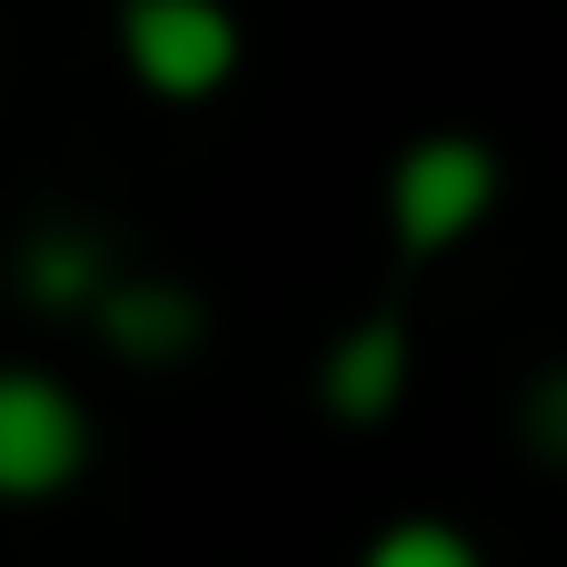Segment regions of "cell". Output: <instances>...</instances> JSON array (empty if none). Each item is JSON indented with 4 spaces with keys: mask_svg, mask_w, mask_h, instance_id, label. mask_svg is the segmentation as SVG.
<instances>
[{
    "mask_svg": "<svg viewBox=\"0 0 567 567\" xmlns=\"http://www.w3.org/2000/svg\"><path fill=\"white\" fill-rule=\"evenodd\" d=\"M498 189H508V169H498V150L478 130L409 140L389 159V239H399V259H449L458 239H478Z\"/></svg>",
    "mask_w": 567,
    "mask_h": 567,
    "instance_id": "6da1fadb",
    "label": "cell"
},
{
    "mask_svg": "<svg viewBox=\"0 0 567 567\" xmlns=\"http://www.w3.org/2000/svg\"><path fill=\"white\" fill-rule=\"evenodd\" d=\"M409 369H419L409 319H399V309H369L359 329L329 339V359H319V409H329L339 429H389L399 399H409Z\"/></svg>",
    "mask_w": 567,
    "mask_h": 567,
    "instance_id": "5b68a950",
    "label": "cell"
},
{
    "mask_svg": "<svg viewBox=\"0 0 567 567\" xmlns=\"http://www.w3.org/2000/svg\"><path fill=\"white\" fill-rule=\"evenodd\" d=\"M110 269H120L110 259V229H90V219H30L20 249H10V289L30 309H50V319H80Z\"/></svg>",
    "mask_w": 567,
    "mask_h": 567,
    "instance_id": "8992f818",
    "label": "cell"
},
{
    "mask_svg": "<svg viewBox=\"0 0 567 567\" xmlns=\"http://www.w3.org/2000/svg\"><path fill=\"white\" fill-rule=\"evenodd\" d=\"M359 567H488V558H478V538L449 528V518H389Z\"/></svg>",
    "mask_w": 567,
    "mask_h": 567,
    "instance_id": "52a82bcc",
    "label": "cell"
},
{
    "mask_svg": "<svg viewBox=\"0 0 567 567\" xmlns=\"http://www.w3.org/2000/svg\"><path fill=\"white\" fill-rule=\"evenodd\" d=\"M518 449L567 478V359H548V369L528 379V399H518Z\"/></svg>",
    "mask_w": 567,
    "mask_h": 567,
    "instance_id": "ba28073f",
    "label": "cell"
},
{
    "mask_svg": "<svg viewBox=\"0 0 567 567\" xmlns=\"http://www.w3.org/2000/svg\"><path fill=\"white\" fill-rule=\"evenodd\" d=\"M239 10L229 0H120V70L150 100H219L239 80Z\"/></svg>",
    "mask_w": 567,
    "mask_h": 567,
    "instance_id": "3957f363",
    "label": "cell"
},
{
    "mask_svg": "<svg viewBox=\"0 0 567 567\" xmlns=\"http://www.w3.org/2000/svg\"><path fill=\"white\" fill-rule=\"evenodd\" d=\"M90 468V409L70 379L0 359V508H50Z\"/></svg>",
    "mask_w": 567,
    "mask_h": 567,
    "instance_id": "7a4b0ae2",
    "label": "cell"
},
{
    "mask_svg": "<svg viewBox=\"0 0 567 567\" xmlns=\"http://www.w3.org/2000/svg\"><path fill=\"white\" fill-rule=\"evenodd\" d=\"M80 319L100 329V349L120 369H179L209 349V299L189 279H159V269H110Z\"/></svg>",
    "mask_w": 567,
    "mask_h": 567,
    "instance_id": "277c9868",
    "label": "cell"
}]
</instances>
